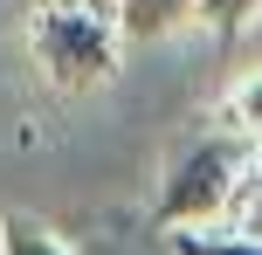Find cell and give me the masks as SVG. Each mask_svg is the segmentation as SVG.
I'll list each match as a JSON object with an SVG mask.
<instances>
[{"label":"cell","instance_id":"6da1fadb","mask_svg":"<svg viewBox=\"0 0 262 255\" xmlns=\"http://www.w3.org/2000/svg\"><path fill=\"white\" fill-rule=\"evenodd\" d=\"M262 173V145L242 131H207L166 166V187L152 200L159 228H207V221H242Z\"/></svg>","mask_w":262,"mask_h":255},{"label":"cell","instance_id":"7a4b0ae2","mask_svg":"<svg viewBox=\"0 0 262 255\" xmlns=\"http://www.w3.org/2000/svg\"><path fill=\"white\" fill-rule=\"evenodd\" d=\"M28 49H35V69L55 90L76 97V90H97V83L118 76L124 28H118V14H35Z\"/></svg>","mask_w":262,"mask_h":255},{"label":"cell","instance_id":"3957f363","mask_svg":"<svg viewBox=\"0 0 262 255\" xmlns=\"http://www.w3.org/2000/svg\"><path fill=\"white\" fill-rule=\"evenodd\" d=\"M172 255H262V228L242 221H207V228H166Z\"/></svg>","mask_w":262,"mask_h":255},{"label":"cell","instance_id":"277c9868","mask_svg":"<svg viewBox=\"0 0 262 255\" xmlns=\"http://www.w3.org/2000/svg\"><path fill=\"white\" fill-rule=\"evenodd\" d=\"M193 14H200V0H118V28L131 41H159Z\"/></svg>","mask_w":262,"mask_h":255},{"label":"cell","instance_id":"5b68a950","mask_svg":"<svg viewBox=\"0 0 262 255\" xmlns=\"http://www.w3.org/2000/svg\"><path fill=\"white\" fill-rule=\"evenodd\" d=\"M0 255H76V248L28 214H0Z\"/></svg>","mask_w":262,"mask_h":255},{"label":"cell","instance_id":"8992f818","mask_svg":"<svg viewBox=\"0 0 262 255\" xmlns=\"http://www.w3.org/2000/svg\"><path fill=\"white\" fill-rule=\"evenodd\" d=\"M228 124H235L242 138H255V145H262V69H255V76H242L235 90H228Z\"/></svg>","mask_w":262,"mask_h":255},{"label":"cell","instance_id":"52a82bcc","mask_svg":"<svg viewBox=\"0 0 262 255\" xmlns=\"http://www.w3.org/2000/svg\"><path fill=\"white\" fill-rule=\"evenodd\" d=\"M255 14H262V0H200V14H193V21H207L214 35H242Z\"/></svg>","mask_w":262,"mask_h":255},{"label":"cell","instance_id":"ba28073f","mask_svg":"<svg viewBox=\"0 0 262 255\" xmlns=\"http://www.w3.org/2000/svg\"><path fill=\"white\" fill-rule=\"evenodd\" d=\"M35 14H118V0H35Z\"/></svg>","mask_w":262,"mask_h":255}]
</instances>
